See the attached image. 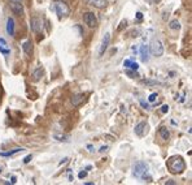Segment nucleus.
I'll return each instance as SVG.
<instances>
[{"label":"nucleus","mask_w":192,"mask_h":185,"mask_svg":"<svg viewBox=\"0 0 192 185\" xmlns=\"http://www.w3.org/2000/svg\"><path fill=\"white\" fill-rule=\"evenodd\" d=\"M133 175L136 179L144 180L147 183L152 181V176L149 175V167L146 162H136L133 166Z\"/></svg>","instance_id":"nucleus-1"},{"label":"nucleus","mask_w":192,"mask_h":185,"mask_svg":"<svg viewBox=\"0 0 192 185\" xmlns=\"http://www.w3.org/2000/svg\"><path fill=\"white\" fill-rule=\"evenodd\" d=\"M168 168L171 173L174 175H181L183 173V171L186 170V163L183 160V158L179 155H174L171 158H169L168 160Z\"/></svg>","instance_id":"nucleus-2"},{"label":"nucleus","mask_w":192,"mask_h":185,"mask_svg":"<svg viewBox=\"0 0 192 185\" xmlns=\"http://www.w3.org/2000/svg\"><path fill=\"white\" fill-rule=\"evenodd\" d=\"M51 8L56 12V15H57L60 18H64V17H68L69 13H70V8L65 2L62 0H55L53 3H52Z\"/></svg>","instance_id":"nucleus-3"},{"label":"nucleus","mask_w":192,"mask_h":185,"mask_svg":"<svg viewBox=\"0 0 192 185\" xmlns=\"http://www.w3.org/2000/svg\"><path fill=\"white\" fill-rule=\"evenodd\" d=\"M149 51L153 54L156 58H160V56L164 55V45L160 39H153L151 42V46H149Z\"/></svg>","instance_id":"nucleus-4"},{"label":"nucleus","mask_w":192,"mask_h":185,"mask_svg":"<svg viewBox=\"0 0 192 185\" xmlns=\"http://www.w3.org/2000/svg\"><path fill=\"white\" fill-rule=\"evenodd\" d=\"M83 21L90 28H96L98 26V18H96L95 13H92V12H86L83 15Z\"/></svg>","instance_id":"nucleus-5"},{"label":"nucleus","mask_w":192,"mask_h":185,"mask_svg":"<svg viewBox=\"0 0 192 185\" xmlns=\"http://www.w3.org/2000/svg\"><path fill=\"white\" fill-rule=\"evenodd\" d=\"M148 124L146 121H140V123H138L136 125H135V129H134V132H135V134L136 136H139V137H143V136H146L147 133H148Z\"/></svg>","instance_id":"nucleus-6"},{"label":"nucleus","mask_w":192,"mask_h":185,"mask_svg":"<svg viewBox=\"0 0 192 185\" xmlns=\"http://www.w3.org/2000/svg\"><path fill=\"white\" fill-rule=\"evenodd\" d=\"M30 28H31V30H33L34 33L42 32V29H43V22H42V20L39 18V17H33V18L30 20Z\"/></svg>","instance_id":"nucleus-7"},{"label":"nucleus","mask_w":192,"mask_h":185,"mask_svg":"<svg viewBox=\"0 0 192 185\" xmlns=\"http://www.w3.org/2000/svg\"><path fill=\"white\" fill-rule=\"evenodd\" d=\"M110 43V33H105L103 37V41H101V45H100V48H99V55L101 56L104 52L107 51V48Z\"/></svg>","instance_id":"nucleus-8"},{"label":"nucleus","mask_w":192,"mask_h":185,"mask_svg":"<svg viewBox=\"0 0 192 185\" xmlns=\"http://www.w3.org/2000/svg\"><path fill=\"white\" fill-rule=\"evenodd\" d=\"M9 7H11V11L14 13V15H17V16H22L24 15V7H22V4H21L20 2H12L9 4Z\"/></svg>","instance_id":"nucleus-9"},{"label":"nucleus","mask_w":192,"mask_h":185,"mask_svg":"<svg viewBox=\"0 0 192 185\" xmlns=\"http://www.w3.org/2000/svg\"><path fill=\"white\" fill-rule=\"evenodd\" d=\"M139 54H140V59L143 63H147V61L149 60V46L142 45L140 50H139Z\"/></svg>","instance_id":"nucleus-10"},{"label":"nucleus","mask_w":192,"mask_h":185,"mask_svg":"<svg viewBox=\"0 0 192 185\" xmlns=\"http://www.w3.org/2000/svg\"><path fill=\"white\" fill-rule=\"evenodd\" d=\"M0 52H2L4 56H8L11 54L9 45H8V42L5 41V38H3V37H0Z\"/></svg>","instance_id":"nucleus-11"},{"label":"nucleus","mask_w":192,"mask_h":185,"mask_svg":"<svg viewBox=\"0 0 192 185\" xmlns=\"http://www.w3.org/2000/svg\"><path fill=\"white\" fill-rule=\"evenodd\" d=\"M16 24H14V20L12 17H8L7 18V33L11 35V37H14L16 34Z\"/></svg>","instance_id":"nucleus-12"},{"label":"nucleus","mask_w":192,"mask_h":185,"mask_svg":"<svg viewBox=\"0 0 192 185\" xmlns=\"http://www.w3.org/2000/svg\"><path fill=\"white\" fill-rule=\"evenodd\" d=\"M85 94H75V95H73V98H72V104L74 106V107H77V106H79L81 103H83L85 102Z\"/></svg>","instance_id":"nucleus-13"},{"label":"nucleus","mask_w":192,"mask_h":185,"mask_svg":"<svg viewBox=\"0 0 192 185\" xmlns=\"http://www.w3.org/2000/svg\"><path fill=\"white\" fill-rule=\"evenodd\" d=\"M123 67L125 68H127V69H133V70H136L139 69V65H138V63H135V61H133L131 59H127V60H125L123 61Z\"/></svg>","instance_id":"nucleus-14"},{"label":"nucleus","mask_w":192,"mask_h":185,"mask_svg":"<svg viewBox=\"0 0 192 185\" xmlns=\"http://www.w3.org/2000/svg\"><path fill=\"white\" fill-rule=\"evenodd\" d=\"M88 4L90 5H94L95 8L101 9V8L107 5V0H88Z\"/></svg>","instance_id":"nucleus-15"},{"label":"nucleus","mask_w":192,"mask_h":185,"mask_svg":"<svg viewBox=\"0 0 192 185\" xmlns=\"http://www.w3.org/2000/svg\"><path fill=\"white\" fill-rule=\"evenodd\" d=\"M158 134L164 141H168L170 138V132H169V129L166 126H161L160 130H158Z\"/></svg>","instance_id":"nucleus-16"},{"label":"nucleus","mask_w":192,"mask_h":185,"mask_svg":"<svg viewBox=\"0 0 192 185\" xmlns=\"http://www.w3.org/2000/svg\"><path fill=\"white\" fill-rule=\"evenodd\" d=\"M43 74H44V69H43L42 67L37 68V69L33 72V80H34V81H39V80H40V78L43 77Z\"/></svg>","instance_id":"nucleus-17"},{"label":"nucleus","mask_w":192,"mask_h":185,"mask_svg":"<svg viewBox=\"0 0 192 185\" xmlns=\"http://www.w3.org/2000/svg\"><path fill=\"white\" fill-rule=\"evenodd\" d=\"M22 50L26 55H31L33 54V45L30 41H26L22 43Z\"/></svg>","instance_id":"nucleus-18"},{"label":"nucleus","mask_w":192,"mask_h":185,"mask_svg":"<svg viewBox=\"0 0 192 185\" xmlns=\"http://www.w3.org/2000/svg\"><path fill=\"white\" fill-rule=\"evenodd\" d=\"M24 150H25V149L17 147V149H13V150H9V151H7V153H0V156L8 158V156H12V155H14V154H17V153H21V151H24Z\"/></svg>","instance_id":"nucleus-19"},{"label":"nucleus","mask_w":192,"mask_h":185,"mask_svg":"<svg viewBox=\"0 0 192 185\" xmlns=\"http://www.w3.org/2000/svg\"><path fill=\"white\" fill-rule=\"evenodd\" d=\"M169 28L171 29V30H179V29H181V24H179V21H178V20H173V21H170Z\"/></svg>","instance_id":"nucleus-20"},{"label":"nucleus","mask_w":192,"mask_h":185,"mask_svg":"<svg viewBox=\"0 0 192 185\" xmlns=\"http://www.w3.org/2000/svg\"><path fill=\"white\" fill-rule=\"evenodd\" d=\"M53 137H55V138H57L59 141H64V142H66V141H68V138H69L68 136H59V134H55Z\"/></svg>","instance_id":"nucleus-21"},{"label":"nucleus","mask_w":192,"mask_h":185,"mask_svg":"<svg viewBox=\"0 0 192 185\" xmlns=\"http://www.w3.org/2000/svg\"><path fill=\"white\" fill-rule=\"evenodd\" d=\"M156 99H157V94H156V92H153V94H151V95H149V98H148V100H149L151 103H153Z\"/></svg>","instance_id":"nucleus-22"},{"label":"nucleus","mask_w":192,"mask_h":185,"mask_svg":"<svg viewBox=\"0 0 192 185\" xmlns=\"http://www.w3.org/2000/svg\"><path fill=\"white\" fill-rule=\"evenodd\" d=\"M161 112H162V113L169 112V106H168V104H164L162 107H161Z\"/></svg>","instance_id":"nucleus-23"},{"label":"nucleus","mask_w":192,"mask_h":185,"mask_svg":"<svg viewBox=\"0 0 192 185\" xmlns=\"http://www.w3.org/2000/svg\"><path fill=\"white\" fill-rule=\"evenodd\" d=\"M140 104L143 106V107L144 108H146V109H151V107H149V104H148V103H146V102H144V100L143 99H140Z\"/></svg>","instance_id":"nucleus-24"},{"label":"nucleus","mask_w":192,"mask_h":185,"mask_svg":"<svg viewBox=\"0 0 192 185\" xmlns=\"http://www.w3.org/2000/svg\"><path fill=\"white\" fill-rule=\"evenodd\" d=\"M86 176H87V172H86V171H82V172H79V175H78V177H79V179H85Z\"/></svg>","instance_id":"nucleus-25"},{"label":"nucleus","mask_w":192,"mask_h":185,"mask_svg":"<svg viewBox=\"0 0 192 185\" xmlns=\"http://www.w3.org/2000/svg\"><path fill=\"white\" fill-rule=\"evenodd\" d=\"M31 158H33L31 155H27V156H26L25 159H24V163H25V164H27V163H29L30 160H31Z\"/></svg>","instance_id":"nucleus-26"},{"label":"nucleus","mask_w":192,"mask_h":185,"mask_svg":"<svg viewBox=\"0 0 192 185\" xmlns=\"http://www.w3.org/2000/svg\"><path fill=\"white\" fill-rule=\"evenodd\" d=\"M87 149H88V151H90V153H94V151H95V149H94L92 145H88V146H87Z\"/></svg>","instance_id":"nucleus-27"},{"label":"nucleus","mask_w":192,"mask_h":185,"mask_svg":"<svg viewBox=\"0 0 192 185\" xmlns=\"http://www.w3.org/2000/svg\"><path fill=\"white\" fill-rule=\"evenodd\" d=\"M136 18H138V20H142V18H143V13L138 12V13H136Z\"/></svg>","instance_id":"nucleus-28"},{"label":"nucleus","mask_w":192,"mask_h":185,"mask_svg":"<svg viewBox=\"0 0 192 185\" xmlns=\"http://www.w3.org/2000/svg\"><path fill=\"white\" fill-rule=\"evenodd\" d=\"M107 149H108V146H107V145H105V146H101V147H100V153L107 151Z\"/></svg>","instance_id":"nucleus-29"},{"label":"nucleus","mask_w":192,"mask_h":185,"mask_svg":"<svg viewBox=\"0 0 192 185\" xmlns=\"http://www.w3.org/2000/svg\"><path fill=\"white\" fill-rule=\"evenodd\" d=\"M166 184H175V181H173V180H168Z\"/></svg>","instance_id":"nucleus-30"},{"label":"nucleus","mask_w":192,"mask_h":185,"mask_svg":"<svg viewBox=\"0 0 192 185\" xmlns=\"http://www.w3.org/2000/svg\"><path fill=\"white\" fill-rule=\"evenodd\" d=\"M12 184H16V177H14V176H13V177H12V181H11Z\"/></svg>","instance_id":"nucleus-31"},{"label":"nucleus","mask_w":192,"mask_h":185,"mask_svg":"<svg viewBox=\"0 0 192 185\" xmlns=\"http://www.w3.org/2000/svg\"><path fill=\"white\" fill-rule=\"evenodd\" d=\"M12 2H21V0H12Z\"/></svg>","instance_id":"nucleus-32"},{"label":"nucleus","mask_w":192,"mask_h":185,"mask_svg":"<svg viewBox=\"0 0 192 185\" xmlns=\"http://www.w3.org/2000/svg\"><path fill=\"white\" fill-rule=\"evenodd\" d=\"M155 2H156V3H158V2H160V0H155Z\"/></svg>","instance_id":"nucleus-33"},{"label":"nucleus","mask_w":192,"mask_h":185,"mask_svg":"<svg viewBox=\"0 0 192 185\" xmlns=\"http://www.w3.org/2000/svg\"><path fill=\"white\" fill-rule=\"evenodd\" d=\"M0 172H2V168H0Z\"/></svg>","instance_id":"nucleus-34"}]
</instances>
